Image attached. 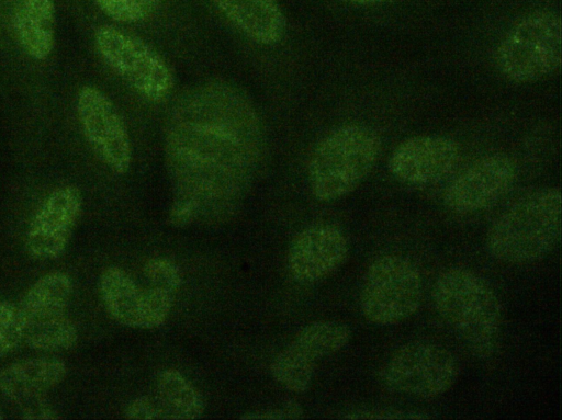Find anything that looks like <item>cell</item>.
Returning a JSON list of instances; mask_svg holds the SVG:
<instances>
[{
    "instance_id": "obj_1",
    "label": "cell",
    "mask_w": 562,
    "mask_h": 420,
    "mask_svg": "<svg viewBox=\"0 0 562 420\" xmlns=\"http://www.w3.org/2000/svg\"><path fill=\"white\" fill-rule=\"evenodd\" d=\"M260 128L251 104L233 87L205 84L184 95L168 123L167 169L173 185L169 223L233 211L256 168Z\"/></svg>"
},
{
    "instance_id": "obj_2",
    "label": "cell",
    "mask_w": 562,
    "mask_h": 420,
    "mask_svg": "<svg viewBox=\"0 0 562 420\" xmlns=\"http://www.w3.org/2000/svg\"><path fill=\"white\" fill-rule=\"evenodd\" d=\"M432 300L443 321L479 359L492 357L502 334V308L493 288L475 272L450 268L435 281Z\"/></svg>"
},
{
    "instance_id": "obj_3",
    "label": "cell",
    "mask_w": 562,
    "mask_h": 420,
    "mask_svg": "<svg viewBox=\"0 0 562 420\" xmlns=\"http://www.w3.org/2000/svg\"><path fill=\"white\" fill-rule=\"evenodd\" d=\"M561 192L536 190L507 208L488 228L490 254L506 263L524 264L548 256L561 238Z\"/></svg>"
},
{
    "instance_id": "obj_4",
    "label": "cell",
    "mask_w": 562,
    "mask_h": 420,
    "mask_svg": "<svg viewBox=\"0 0 562 420\" xmlns=\"http://www.w3.org/2000/svg\"><path fill=\"white\" fill-rule=\"evenodd\" d=\"M381 147L378 133L363 124H345L328 133L307 164L314 197L331 202L355 191L375 166Z\"/></svg>"
},
{
    "instance_id": "obj_5",
    "label": "cell",
    "mask_w": 562,
    "mask_h": 420,
    "mask_svg": "<svg viewBox=\"0 0 562 420\" xmlns=\"http://www.w3.org/2000/svg\"><path fill=\"white\" fill-rule=\"evenodd\" d=\"M562 22L558 13L538 10L518 20L495 52L499 72L517 83L543 79L560 68Z\"/></svg>"
},
{
    "instance_id": "obj_6",
    "label": "cell",
    "mask_w": 562,
    "mask_h": 420,
    "mask_svg": "<svg viewBox=\"0 0 562 420\" xmlns=\"http://www.w3.org/2000/svg\"><path fill=\"white\" fill-rule=\"evenodd\" d=\"M71 293L70 277L60 271L41 276L26 291L18 309L27 347L56 352L76 345L78 329L66 315Z\"/></svg>"
},
{
    "instance_id": "obj_7",
    "label": "cell",
    "mask_w": 562,
    "mask_h": 420,
    "mask_svg": "<svg viewBox=\"0 0 562 420\" xmlns=\"http://www.w3.org/2000/svg\"><path fill=\"white\" fill-rule=\"evenodd\" d=\"M417 268L398 254H384L368 266L360 291L364 318L376 326H392L413 316L422 302Z\"/></svg>"
},
{
    "instance_id": "obj_8",
    "label": "cell",
    "mask_w": 562,
    "mask_h": 420,
    "mask_svg": "<svg viewBox=\"0 0 562 420\" xmlns=\"http://www.w3.org/2000/svg\"><path fill=\"white\" fill-rule=\"evenodd\" d=\"M94 46L106 66L143 99L161 102L170 95L175 84L171 69L142 38L102 25L94 33Z\"/></svg>"
},
{
    "instance_id": "obj_9",
    "label": "cell",
    "mask_w": 562,
    "mask_h": 420,
    "mask_svg": "<svg viewBox=\"0 0 562 420\" xmlns=\"http://www.w3.org/2000/svg\"><path fill=\"white\" fill-rule=\"evenodd\" d=\"M389 390L418 397L434 398L445 394L459 376L456 356L442 345L412 341L396 349L379 373Z\"/></svg>"
},
{
    "instance_id": "obj_10",
    "label": "cell",
    "mask_w": 562,
    "mask_h": 420,
    "mask_svg": "<svg viewBox=\"0 0 562 420\" xmlns=\"http://www.w3.org/2000/svg\"><path fill=\"white\" fill-rule=\"evenodd\" d=\"M82 134L101 162L116 174L128 171L132 145L125 123L112 100L93 86L80 88L76 100Z\"/></svg>"
},
{
    "instance_id": "obj_11",
    "label": "cell",
    "mask_w": 562,
    "mask_h": 420,
    "mask_svg": "<svg viewBox=\"0 0 562 420\" xmlns=\"http://www.w3.org/2000/svg\"><path fill=\"white\" fill-rule=\"evenodd\" d=\"M516 175L517 168L510 157L503 154L484 156L447 186L443 204L450 212L462 215L484 211L509 191Z\"/></svg>"
},
{
    "instance_id": "obj_12",
    "label": "cell",
    "mask_w": 562,
    "mask_h": 420,
    "mask_svg": "<svg viewBox=\"0 0 562 420\" xmlns=\"http://www.w3.org/2000/svg\"><path fill=\"white\" fill-rule=\"evenodd\" d=\"M82 209V195L74 184L53 190L33 215L25 248L37 260L59 258L66 250Z\"/></svg>"
},
{
    "instance_id": "obj_13",
    "label": "cell",
    "mask_w": 562,
    "mask_h": 420,
    "mask_svg": "<svg viewBox=\"0 0 562 420\" xmlns=\"http://www.w3.org/2000/svg\"><path fill=\"white\" fill-rule=\"evenodd\" d=\"M461 147L454 139L439 135H418L400 143L389 159L391 174L412 186L432 184L457 166Z\"/></svg>"
},
{
    "instance_id": "obj_14",
    "label": "cell",
    "mask_w": 562,
    "mask_h": 420,
    "mask_svg": "<svg viewBox=\"0 0 562 420\" xmlns=\"http://www.w3.org/2000/svg\"><path fill=\"white\" fill-rule=\"evenodd\" d=\"M348 241L342 231L330 224H317L300 231L288 252L291 276L300 284L319 282L345 262Z\"/></svg>"
},
{
    "instance_id": "obj_15",
    "label": "cell",
    "mask_w": 562,
    "mask_h": 420,
    "mask_svg": "<svg viewBox=\"0 0 562 420\" xmlns=\"http://www.w3.org/2000/svg\"><path fill=\"white\" fill-rule=\"evenodd\" d=\"M244 36L256 44L272 46L282 41L286 20L277 0H211Z\"/></svg>"
},
{
    "instance_id": "obj_16",
    "label": "cell",
    "mask_w": 562,
    "mask_h": 420,
    "mask_svg": "<svg viewBox=\"0 0 562 420\" xmlns=\"http://www.w3.org/2000/svg\"><path fill=\"white\" fill-rule=\"evenodd\" d=\"M67 374L57 359L36 357L14 362L0 372V390L9 400L25 405L42 399Z\"/></svg>"
},
{
    "instance_id": "obj_17",
    "label": "cell",
    "mask_w": 562,
    "mask_h": 420,
    "mask_svg": "<svg viewBox=\"0 0 562 420\" xmlns=\"http://www.w3.org/2000/svg\"><path fill=\"white\" fill-rule=\"evenodd\" d=\"M99 293L110 317L120 325L145 329L147 288H142L119 266L103 270Z\"/></svg>"
},
{
    "instance_id": "obj_18",
    "label": "cell",
    "mask_w": 562,
    "mask_h": 420,
    "mask_svg": "<svg viewBox=\"0 0 562 420\" xmlns=\"http://www.w3.org/2000/svg\"><path fill=\"white\" fill-rule=\"evenodd\" d=\"M12 27L23 52L34 60H45L55 44L54 0H19Z\"/></svg>"
},
{
    "instance_id": "obj_19",
    "label": "cell",
    "mask_w": 562,
    "mask_h": 420,
    "mask_svg": "<svg viewBox=\"0 0 562 420\" xmlns=\"http://www.w3.org/2000/svg\"><path fill=\"white\" fill-rule=\"evenodd\" d=\"M155 393L164 419H198L204 412V401L198 388L175 368L159 372Z\"/></svg>"
},
{
    "instance_id": "obj_20",
    "label": "cell",
    "mask_w": 562,
    "mask_h": 420,
    "mask_svg": "<svg viewBox=\"0 0 562 420\" xmlns=\"http://www.w3.org/2000/svg\"><path fill=\"white\" fill-rule=\"evenodd\" d=\"M351 339L350 328L339 321L321 320L303 327L291 343L314 364L344 349Z\"/></svg>"
},
{
    "instance_id": "obj_21",
    "label": "cell",
    "mask_w": 562,
    "mask_h": 420,
    "mask_svg": "<svg viewBox=\"0 0 562 420\" xmlns=\"http://www.w3.org/2000/svg\"><path fill=\"white\" fill-rule=\"evenodd\" d=\"M316 365L308 362L290 342L273 359L270 371L273 378L293 393L306 391L313 381Z\"/></svg>"
},
{
    "instance_id": "obj_22",
    "label": "cell",
    "mask_w": 562,
    "mask_h": 420,
    "mask_svg": "<svg viewBox=\"0 0 562 420\" xmlns=\"http://www.w3.org/2000/svg\"><path fill=\"white\" fill-rule=\"evenodd\" d=\"M99 9L120 23L143 22L158 11L161 0H94Z\"/></svg>"
},
{
    "instance_id": "obj_23",
    "label": "cell",
    "mask_w": 562,
    "mask_h": 420,
    "mask_svg": "<svg viewBox=\"0 0 562 420\" xmlns=\"http://www.w3.org/2000/svg\"><path fill=\"white\" fill-rule=\"evenodd\" d=\"M143 272L150 286L159 287L175 294L182 284L179 266L168 258L155 257L147 260Z\"/></svg>"
},
{
    "instance_id": "obj_24",
    "label": "cell",
    "mask_w": 562,
    "mask_h": 420,
    "mask_svg": "<svg viewBox=\"0 0 562 420\" xmlns=\"http://www.w3.org/2000/svg\"><path fill=\"white\" fill-rule=\"evenodd\" d=\"M23 341V325L16 306L0 300V356L12 352Z\"/></svg>"
},
{
    "instance_id": "obj_25",
    "label": "cell",
    "mask_w": 562,
    "mask_h": 420,
    "mask_svg": "<svg viewBox=\"0 0 562 420\" xmlns=\"http://www.w3.org/2000/svg\"><path fill=\"white\" fill-rule=\"evenodd\" d=\"M342 418L351 420H424L432 417L423 411L378 407L351 410Z\"/></svg>"
},
{
    "instance_id": "obj_26",
    "label": "cell",
    "mask_w": 562,
    "mask_h": 420,
    "mask_svg": "<svg viewBox=\"0 0 562 420\" xmlns=\"http://www.w3.org/2000/svg\"><path fill=\"white\" fill-rule=\"evenodd\" d=\"M124 417L131 420L164 419L158 404L148 396H139L131 400L124 409Z\"/></svg>"
},
{
    "instance_id": "obj_27",
    "label": "cell",
    "mask_w": 562,
    "mask_h": 420,
    "mask_svg": "<svg viewBox=\"0 0 562 420\" xmlns=\"http://www.w3.org/2000/svg\"><path fill=\"white\" fill-rule=\"evenodd\" d=\"M303 415V408L294 400L286 401L282 407L260 411L247 412L241 419H299Z\"/></svg>"
},
{
    "instance_id": "obj_28",
    "label": "cell",
    "mask_w": 562,
    "mask_h": 420,
    "mask_svg": "<svg viewBox=\"0 0 562 420\" xmlns=\"http://www.w3.org/2000/svg\"><path fill=\"white\" fill-rule=\"evenodd\" d=\"M22 412L24 419L50 420L60 418L57 411L48 406L43 398L23 405Z\"/></svg>"
},
{
    "instance_id": "obj_29",
    "label": "cell",
    "mask_w": 562,
    "mask_h": 420,
    "mask_svg": "<svg viewBox=\"0 0 562 420\" xmlns=\"http://www.w3.org/2000/svg\"><path fill=\"white\" fill-rule=\"evenodd\" d=\"M345 1H348L353 4H359V5H372V4H379V3L385 2L387 0H345Z\"/></svg>"
},
{
    "instance_id": "obj_30",
    "label": "cell",
    "mask_w": 562,
    "mask_h": 420,
    "mask_svg": "<svg viewBox=\"0 0 562 420\" xmlns=\"http://www.w3.org/2000/svg\"><path fill=\"white\" fill-rule=\"evenodd\" d=\"M0 419H3V416L1 415V411H0Z\"/></svg>"
}]
</instances>
